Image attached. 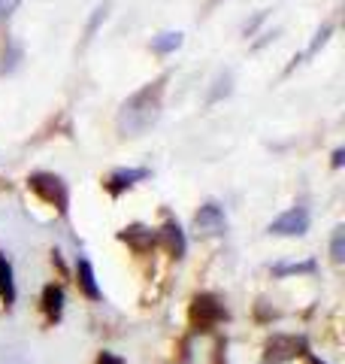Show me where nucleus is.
I'll return each instance as SVG.
<instances>
[{"label":"nucleus","mask_w":345,"mask_h":364,"mask_svg":"<svg viewBox=\"0 0 345 364\" xmlns=\"http://www.w3.org/2000/svg\"><path fill=\"white\" fill-rule=\"evenodd\" d=\"M167 73L158 76L155 82L143 85L140 91L124 100L119 107V116H115V128L121 136H143L152 124L160 119V109H164V88H167Z\"/></svg>","instance_id":"f257e3e1"},{"label":"nucleus","mask_w":345,"mask_h":364,"mask_svg":"<svg viewBox=\"0 0 345 364\" xmlns=\"http://www.w3.org/2000/svg\"><path fill=\"white\" fill-rule=\"evenodd\" d=\"M28 188L40 200L49 203V207H55L61 215H67V210H70V188H67V182L61 176L45 173V170H37V173L28 176Z\"/></svg>","instance_id":"f03ea898"},{"label":"nucleus","mask_w":345,"mask_h":364,"mask_svg":"<svg viewBox=\"0 0 345 364\" xmlns=\"http://www.w3.org/2000/svg\"><path fill=\"white\" fill-rule=\"evenodd\" d=\"M227 306L215 298V294L203 291V294H194L191 301V325L197 328V331H212L215 325L227 322Z\"/></svg>","instance_id":"7ed1b4c3"},{"label":"nucleus","mask_w":345,"mask_h":364,"mask_svg":"<svg viewBox=\"0 0 345 364\" xmlns=\"http://www.w3.org/2000/svg\"><path fill=\"white\" fill-rule=\"evenodd\" d=\"M194 231L200 237H221L227 231V215L221 210V203L206 200L203 207L194 213Z\"/></svg>","instance_id":"20e7f679"},{"label":"nucleus","mask_w":345,"mask_h":364,"mask_svg":"<svg viewBox=\"0 0 345 364\" xmlns=\"http://www.w3.org/2000/svg\"><path fill=\"white\" fill-rule=\"evenodd\" d=\"M267 231L275 234V237H303V234L309 231V210H306V207H291V210H285L279 219L270 222Z\"/></svg>","instance_id":"39448f33"},{"label":"nucleus","mask_w":345,"mask_h":364,"mask_svg":"<svg viewBox=\"0 0 345 364\" xmlns=\"http://www.w3.org/2000/svg\"><path fill=\"white\" fill-rule=\"evenodd\" d=\"M148 176H152V170L148 167H119V170H112V173L106 176L103 186H106V191L112 198H121L128 188H133L136 182H143Z\"/></svg>","instance_id":"423d86ee"},{"label":"nucleus","mask_w":345,"mask_h":364,"mask_svg":"<svg viewBox=\"0 0 345 364\" xmlns=\"http://www.w3.org/2000/svg\"><path fill=\"white\" fill-rule=\"evenodd\" d=\"M297 355H309L306 352V343L300 337H273L270 343H267V364H285V361H291Z\"/></svg>","instance_id":"0eeeda50"},{"label":"nucleus","mask_w":345,"mask_h":364,"mask_svg":"<svg viewBox=\"0 0 345 364\" xmlns=\"http://www.w3.org/2000/svg\"><path fill=\"white\" fill-rule=\"evenodd\" d=\"M158 243L164 246L172 258H185V252H188L185 231H182V225H179L176 219H167L164 225L158 228Z\"/></svg>","instance_id":"6e6552de"},{"label":"nucleus","mask_w":345,"mask_h":364,"mask_svg":"<svg viewBox=\"0 0 345 364\" xmlns=\"http://www.w3.org/2000/svg\"><path fill=\"white\" fill-rule=\"evenodd\" d=\"M64 286L61 282H49V286L43 289V301H40V306H43V316H45V322L49 325H58L61 322V316H64Z\"/></svg>","instance_id":"1a4fd4ad"},{"label":"nucleus","mask_w":345,"mask_h":364,"mask_svg":"<svg viewBox=\"0 0 345 364\" xmlns=\"http://www.w3.org/2000/svg\"><path fill=\"white\" fill-rule=\"evenodd\" d=\"M119 240L136 249V252H146V249H152L158 243V231H152V228H146V225H131L119 234Z\"/></svg>","instance_id":"9d476101"},{"label":"nucleus","mask_w":345,"mask_h":364,"mask_svg":"<svg viewBox=\"0 0 345 364\" xmlns=\"http://www.w3.org/2000/svg\"><path fill=\"white\" fill-rule=\"evenodd\" d=\"M76 282H79V291H82L88 301H100L103 298V291L97 286V273H94V267H91L88 258L76 261Z\"/></svg>","instance_id":"9b49d317"},{"label":"nucleus","mask_w":345,"mask_h":364,"mask_svg":"<svg viewBox=\"0 0 345 364\" xmlns=\"http://www.w3.org/2000/svg\"><path fill=\"white\" fill-rule=\"evenodd\" d=\"M0 304H4L6 310L16 304V273L4 252H0Z\"/></svg>","instance_id":"f8f14e48"},{"label":"nucleus","mask_w":345,"mask_h":364,"mask_svg":"<svg viewBox=\"0 0 345 364\" xmlns=\"http://www.w3.org/2000/svg\"><path fill=\"white\" fill-rule=\"evenodd\" d=\"M21 58H25V49H21L16 40H9V43L4 46V52H0V76L16 73L18 64H21Z\"/></svg>","instance_id":"ddd939ff"},{"label":"nucleus","mask_w":345,"mask_h":364,"mask_svg":"<svg viewBox=\"0 0 345 364\" xmlns=\"http://www.w3.org/2000/svg\"><path fill=\"white\" fill-rule=\"evenodd\" d=\"M182 43H185V37H182L179 31H164V33H158V37H152V52L170 55V52H176Z\"/></svg>","instance_id":"4468645a"},{"label":"nucleus","mask_w":345,"mask_h":364,"mask_svg":"<svg viewBox=\"0 0 345 364\" xmlns=\"http://www.w3.org/2000/svg\"><path fill=\"white\" fill-rule=\"evenodd\" d=\"M273 277H300V273H315L318 270V261L315 258H306V261H294V264H273Z\"/></svg>","instance_id":"2eb2a0df"},{"label":"nucleus","mask_w":345,"mask_h":364,"mask_svg":"<svg viewBox=\"0 0 345 364\" xmlns=\"http://www.w3.org/2000/svg\"><path fill=\"white\" fill-rule=\"evenodd\" d=\"M106 16H109V4H100L94 13H91V18H88V25H85V37H82V46H88L91 40H94V33H97V28L106 21Z\"/></svg>","instance_id":"dca6fc26"},{"label":"nucleus","mask_w":345,"mask_h":364,"mask_svg":"<svg viewBox=\"0 0 345 364\" xmlns=\"http://www.w3.org/2000/svg\"><path fill=\"white\" fill-rule=\"evenodd\" d=\"M212 85H215V88L209 91V97H206V104H209V107H212V104H218V100H221V97H227V95H230V85H234V76H230V73L224 70V73H218V76H215V82H212Z\"/></svg>","instance_id":"f3484780"},{"label":"nucleus","mask_w":345,"mask_h":364,"mask_svg":"<svg viewBox=\"0 0 345 364\" xmlns=\"http://www.w3.org/2000/svg\"><path fill=\"white\" fill-rule=\"evenodd\" d=\"M330 258L333 264H342L345 261V228H333V237H330Z\"/></svg>","instance_id":"a211bd4d"},{"label":"nucleus","mask_w":345,"mask_h":364,"mask_svg":"<svg viewBox=\"0 0 345 364\" xmlns=\"http://www.w3.org/2000/svg\"><path fill=\"white\" fill-rule=\"evenodd\" d=\"M330 33H333V25H324V28H321V31L315 33V40H312V46H309V52H306V58H309V55H315V52L321 49V46H324V43L330 40Z\"/></svg>","instance_id":"6ab92c4d"},{"label":"nucleus","mask_w":345,"mask_h":364,"mask_svg":"<svg viewBox=\"0 0 345 364\" xmlns=\"http://www.w3.org/2000/svg\"><path fill=\"white\" fill-rule=\"evenodd\" d=\"M94 364H124V358L115 355V352H100V355L94 358Z\"/></svg>","instance_id":"aec40b11"},{"label":"nucleus","mask_w":345,"mask_h":364,"mask_svg":"<svg viewBox=\"0 0 345 364\" xmlns=\"http://www.w3.org/2000/svg\"><path fill=\"white\" fill-rule=\"evenodd\" d=\"M16 4L18 0H0V25H4V18H9V13H13Z\"/></svg>","instance_id":"412c9836"},{"label":"nucleus","mask_w":345,"mask_h":364,"mask_svg":"<svg viewBox=\"0 0 345 364\" xmlns=\"http://www.w3.org/2000/svg\"><path fill=\"white\" fill-rule=\"evenodd\" d=\"M330 164L339 170V167L345 164V149H333V158H330Z\"/></svg>","instance_id":"4be33fe9"},{"label":"nucleus","mask_w":345,"mask_h":364,"mask_svg":"<svg viewBox=\"0 0 345 364\" xmlns=\"http://www.w3.org/2000/svg\"><path fill=\"white\" fill-rule=\"evenodd\" d=\"M306 358H309V364H327V361H321L318 355H306Z\"/></svg>","instance_id":"5701e85b"}]
</instances>
